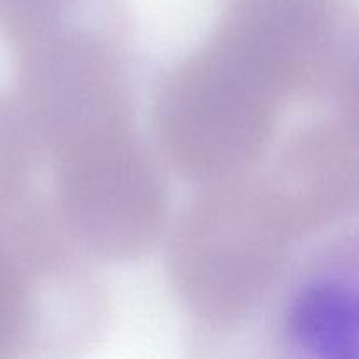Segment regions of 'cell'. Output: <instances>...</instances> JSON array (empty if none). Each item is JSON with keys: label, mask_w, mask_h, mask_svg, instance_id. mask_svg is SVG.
<instances>
[{"label": "cell", "mask_w": 359, "mask_h": 359, "mask_svg": "<svg viewBox=\"0 0 359 359\" xmlns=\"http://www.w3.org/2000/svg\"><path fill=\"white\" fill-rule=\"evenodd\" d=\"M32 305L28 283L0 242V359L30 358Z\"/></svg>", "instance_id": "cell-6"}, {"label": "cell", "mask_w": 359, "mask_h": 359, "mask_svg": "<svg viewBox=\"0 0 359 359\" xmlns=\"http://www.w3.org/2000/svg\"><path fill=\"white\" fill-rule=\"evenodd\" d=\"M258 170L305 238L347 219L359 207L358 111L300 126Z\"/></svg>", "instance_id": "cell-4"}, {"label": "cell", "mask_w": 359, "mask_h": 359, "mask_svg": "<svg viewBox=\"0 0 359 359\" xmlns=\"http://www.w3.org/2000/svg\"><path fill=\"white\" fill-rule=\"evenodd\" d=\"M305 241L258 167L200 186L167 249L189 359H280L284 304Z\"/></svg>", "instance_id": "cell-1"}, {"label": "cell", "mask_w": 359, "mask_h": 359, "mask_svg": "<svg viewBox=\"0 0 359 359\" xmlns=\"http://www.w3.org/2000/svg\"><path fill=\"white\" fill-rule=\"evenodd\" d=\"M280 359H359L356 231L302 258L284 304Z\"/></svg>", "instance_id": "cell-5"}, {"label": "cell", "mask_w": 359, "mask_h": 359, "mask_svg": "<svg viewBox=\"0 0 359 359\" xmlns=\"http://www.w3.org/2000/svg\"><path fill=\"white\" fill-rule=\"evenodd\" d=\"M287 105L276 77L217 32L163 77L154 132L172 170L212 184L248 174L269 156Z\"/></svg>", "instance_id": "cell-2"}, {"label": "cell", "mask_w": 359, "mask_h": 359, "mask_svg": "<svg viewBox=\"0 0 359 359\" xmlns=\"http://www.w3.org/2000/svg\"><path fill=\"white\" fill-rule=\"evenodd\" d=\"M56 212L90 259L130 262L163 238L168 182L139 128L49 163Z\"/></svg>", "instance_id": "cell-3"}]
</instances>
